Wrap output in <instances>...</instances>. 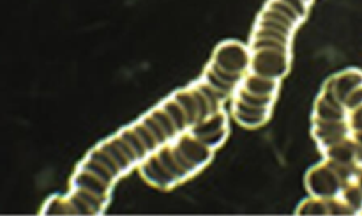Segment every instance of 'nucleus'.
Instances as JSON below:
<instances>
[{
    "mask_svg": "<svg viewBox=\"0 0 362 216\" xmlns=\"http://www.w3.org/2000/svg\"><path fill=\"white\" fill-rule=\"evenodd\" d=\"M297 215H331V216H339V215H356L352 208L343 200L341 195H334V197H315L310 195L308 198H304L296 209Z\"/></svg>",
    "mask_w": 362,
    "mask_h": 216,
    "instance_id": "6e6552de",
    "label": "nucleus"
},
{
    "mask_svg": "<svg viewBox=\"0 0 362 216\" xmlns=\"http://www.w3.org/2000/svg\"><path fill=\"white\" fill-rule=\"evenodd\" d=\"M343 197V200L350 205V208L356 211V215H361L362 211V163L356 169V172L352 174L350 181L346 183V186L343 188V191L339 193Z\"/></svg>",
    "mask_w": 362,
    "mask_h": 216,
    "instance_id": "1a4fd4ad",
    "label": "nucleus"
},
{
    "mask_svg": "<svg viewBox=\"0 0 362 216\" xmlns=\"http://www.w3.org/2000/svg\"><path fill=\"white\" fill-rule=\"evenodd\" d=\"M357 166L324 156L320 163L311 166L306 174V190L315 197H334L343 191Z\"/></svg>",
    "mask_w": 362,
    "mask_h": 216,
    "instance_id": "0eeeda50",
    "label": "nucleus"
},
{
    "mask_svg": "<svg viewBox=\"0 0 362 216\" xmlns=\"http://www.w3.org/2000/svg\"><path fill=\"white\" fill-rule=\"evenodd\" d=\"M226 98L198 78L148 110L144 117L95 145L74 170L66 195L48 198L45 215H99L112 198L113 184L138 169L152 152L186 127L225 108Z\"/></svg>",
    "mask_w": 362,
    "mask_h": 216,
    "instance_id": "f257e3e1",
    "label": "nucleus"
},
{
    "mask_svg": "<svg viewBox=\"0 0 362 216\" xmlns=\"http://www.w3.org/2000/svg\"><path fill=\"white\" fill-rule=\"evenodd\" d=\"M230 112L219 108L156 149L140 166L141 179L159 190H172L205 169L230 135Z\"/></svg>",
    "mask_w": 362,
    "mask_h": 216,
    "instance_id": "f03ea898",
    "label": "nucleus"
},
{
    "mask_svg": "<svg viewBox=\"0 0 362 216\" xmlns=\"http://www.w3.org/2000/svg\"><path fill=\"white\" fill-rule=\"evenodd\" d=\"M362 105V71L343 69L331 74L322 85L313 112H311V135L320 152L336 144L350 130V115Z\"/></svg>",
    "mask_w": 362,
    "mask_h": 216,
    "instance_id": "20e7f679",
    "label": "nucleus"
},
{
    "mask_svg": "<svg viewBox=\"0 0 362 216\" xmlns=\"http://www.w3.org/2000/svg\"><path fill=\"white\" fill-rule=\"evenodd\" d=\"M361 215H362V211H361Z\"/></svg>",
    "mask_w": 362,
    "mask_h": 216,
    "instance_id": "9d476101",
    "label": "nucleus"
},
{
    "mask_svg": "<svg viewBox=\"0 0 362 216\" xmlns=\"http://www.w3.org/2000/svg\"><path fill=\"white\" fill-rule=\"evenodd\" d=\"M283 80L250 73L240 80L230 98V115L247 130H257L271 120Z\"/></svg>",
    "mask_w": 362,
    "mask_h": 216,
    "instance_id": "39448f33",
    "label": "nucleus"
},
{
    "mask_svg": "<svg viewBox=\"0 0 362 216\" xmlns=\"http://www.w3.org/2000/svg\"><path fill=\"white\" fill-rule=\"evenodd\" d=\"M251 71L250 45L228 39L216 46L211 60L202 73V80L230 101L233 91L244 76Z\"/></svg>",
    "mask_w": 362,
    "mask_h": 216,
    "instance_id": "423d86ee",
    "label": "nucleus"
},
{
    "mask_svg": "<svg viewBox=\"0 0 362 216\" xmlns=\"http://www.w3.org/2000/svg\"><path fill=\"white\" fill-rule=\"evenodd\" d=\"M315 0H267L255 20L250 38L251 71L283 80L293 59V38L306 21Z\"/></svg>",
    "mask_w": 362,
    "mask_h": 216,
    "instance_id": "7ed1b4c3",
    "label": "nucleus"
}]
</instances>
